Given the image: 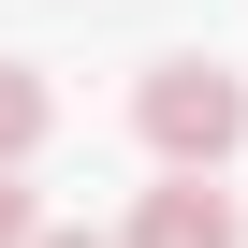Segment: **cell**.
I'll return each instance as SVG.
<instances>
[{"label": "cell", "mask_w": 248, "mask_h": 248, "mask_svg": "<svg viewBox=\"0 0 248 248\" xmlns=\"http://www.w3.org/2000/svg\"><path fill=\"white\" fill-rule=\"evenodd\" d=\"M132 132H146L175 175H219V161L248 146V73H233V59H161V73L132 88Z\"/></svg>", "instance_id": "1"}, {"label": "cell", "mask_w": 248, "mask_h": 248, "mask_svg": "<svg viewBox=\"0 0 248 248\" xmlns=\"http://www.w3.org/2000/svg\"><path fill=\"white\" fill-rule=\"evenodd\" d=\"M117 248H248V219H233L219 175H161V190L132 204V233H117Z\"/></svg>", "instance_id": "2"}, {"label": "cell", "mask_w": 248, "mask_h": 248, "mask_svg": "<svg viewBox=\"0 0 248 248\" xmlns=\"http://www.w3.org/2000/svg\"><path fill=\"white\" fill-rule=\"evenodd\" d=\"M44 132H59V88H44L30 59H0V175H15V161H30Z\"/></svg>", "instance_id": "3"}, {"label": "cell", "mask_w": 248, "mask_h": 248, "mask_svg": "<svg viewBox=\"0 0 248 248\" xmlns=\"http://www.w3.org/2000/svg\"><path fill=\"white\" fill-rule=\"evenodd\" d=\"M0 248H44V204H30V175H0Z\"/></svg>", "instance_id": "4"}, {"label": "cell", "mask_w": 248, "mask_h": 248, "mask_svg": "<svg viewBox=\"0 0 248 248\" xmlns=\"http://www.w3.org/2000/svg\"><path fill=\"white\" fill-rule=\"evenodd\" d=\"M44 248H102V233H44Z\"/></svg>", "instance_id": "5"}]
</instances>
